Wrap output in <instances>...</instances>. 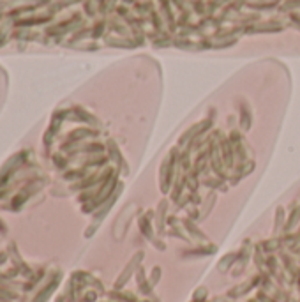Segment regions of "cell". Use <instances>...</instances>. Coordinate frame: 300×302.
<instances>
[{"instance_id": "obj_2", "label": "cell", "mask_w": 300, "mask_h": 302, "mask_svg": "<svg viewBox=\"0 0 300 302\" xmlns=\"http://www.w3.org/2000/svg\"><path fill=\"white\" fill-rule=\"evenodd\" d=\"M0 232H5V228H4V225H2V223H0Z\"/></svg>"}, {"instance_id": "obj_1", "label": "cell", "mask_w": 300, "mask_h": 302, "mask_svg": "<svg viewBox=\"0 0 300 302\" xmlns=\"http://www.w3.org/2000/svg\"><path fill=\"white\" fill-rule=\"evenodd\" d=\"M48 18H32V19H23V21H18V25H23V27H28V25H35V23H44Z\"/></svg>"}, {"instance_id": "obj_3", "label": "cell", "mask_w": 300, "mask_h": 302, "mask_svg": "<svg viewBox=\"0 0 300 302\" xmlns=\"http://www.w3.org/2000/svg\"><path fill=\"white\" fill-rule=\"evenodd\" d=\"M0 9H2V2H0Z\"/></svg>"}]
</instances>
